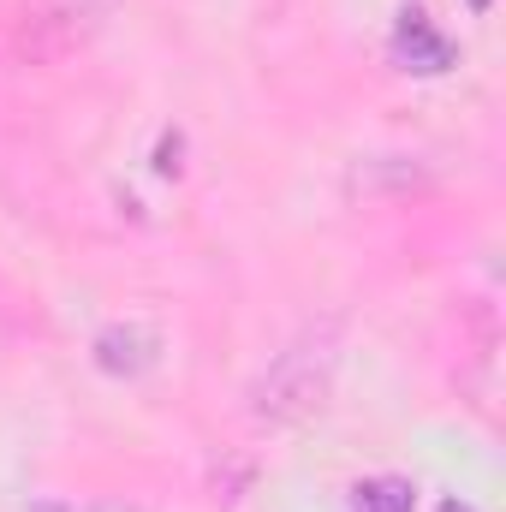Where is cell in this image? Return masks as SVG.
Returning <instances> with one entry per match:
<instances>
[{"instance_id": "5b68a950", "label": "cell", "mask_w": 506, "mask_h": 512, "mask_svg": "<svg viewBox=\"0 0 506 512\" xmlns=\"http://www.w3.org/2000/svg\"><path fill=\"white\" fill-rule=\"evenodd\" d=\"M417 507V489L405 477H370L358 483V512H411Z\"/></svg>"}, {"instance_id": "3957f363", "label": "cell", "mask_w": 506, "mask_h": 512, "mask_svg": "<svg viewBox=\"0 0 506 512\" xmlns=\"http://www.w3.org/2000/svg\"><path fill=\"white\" fill-rule=\"evenodd\" d=\"M96 364L108 370V376H143L149 364H155V352H161V340L143 328V322H114V328H102L96 334Z\"/></svg>"}, {"instance_id": "7a4b0ae2", "label": "cell", "mask_w": 506, "mask_h": 512, "mask_svg": "<svg viewBox=\"0 0 506 512\" xmlns=\"http://www.w3.org/2000/svg\"><path fill=\"white\" fill-rule=\"evenodd\" d=\"M114 12V0H24L18 18V48L36 60H66L96 36V24Z\"/></svg>"}, {"instance_id": "8992f818", "label": "cell", "mask_w": 506, "mask_h": 512, "mask_svg": "<svg viewBox=\"0 0 506 512\" xmlns=\"http://www.w3.org/2000/svg\"><path fill=\"white\" fill-rule=\"evenodd\" d=\"M441 512H471V507H459V501H447V507H441Z\"/></svg>"}, {"instance_id": "6da1fadb", "label": "cell", "mask_w": 506, "mask_h": 512, "mask_svg": "<svg viewBox=\"0 0 506 512\" xmlns=\"http://www.w3.org/2000/svg\"><path fill=\"white\" fill-rule=\"evenodd\" d=\"M334 382V340L328 334H304L298 346H286L274 358V370L256 382V417L268 423H298L310 411H322Z\"/></svg>"}, {"instance_id": "277c9868", "label": "cell", "mask_w": 506, "mask_h": 512, "mask_svg": "<svg viewBox=\"0 0 506 512\" xmlns=\"http://www.w3.org/2000/svg\"><path fill=\"white\" fill-rule=\"evenodd\" d=\"M393 54L405 72H447L453 66V42L423 18V12H405L399 30H393Z\"/></svg>"}, {"instance_id": "52a82bcc", "label": "cell", "mask_w": 506, "mask_h": 512, "mask_svg": "<svg viewBox=\"0 0 506 512\" xmlns=\"http://www.w3.org/2000/svg\"><path fill=\"white\" fill-rule=\"evenodd\" d=\"M471 6H477V12H489V0H471Z\"/></svg>"}]
</instances>
